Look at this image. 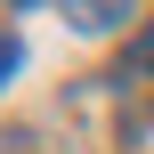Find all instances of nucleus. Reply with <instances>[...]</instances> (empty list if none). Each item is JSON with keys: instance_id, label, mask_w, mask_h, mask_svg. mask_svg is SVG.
Masks as SVG:
<instances>
[{"instance_id": "nucleus-1", "label": "nucleus", "mask_w": 154, "mask_h": 154, "mask_svg": "<svg viewBox=\"0 0 154 154\" xmlns=\"http://www.w3.org/2000/svg\"><path fill=\"white\" fill-rule=\"evenodd\" d=\"M65 16H73L81 32H106L114 16H130V0H65Z\"/></svg>"}, {"instance_id": "nucleus-3", "label": "nucleus", "mask_w": 154, "mask_h": 154, "mask_svg": "<svg viewBox=\"0 0 154 154\" xmlns=\"http://www.w3.org/2000/svg\"><path fill=\"white\" fill-rule=\"evenodd\" d=\"M16 57H24V49H16V41H0V81L16 73Z\"/></svg>"}, {"instance_id": "nucleus-2", "label": "nucleus", "mask_w": 154, "mask_h": 154, "mask_svg": "<svg viewBox=\"0 0 154 154\" xmlns=\"http://www.w3.org/2000/svg\"><path fill=\"white\" fill-rule=\"evenodd\" d=\"M130 65H138V73H154V24L138 32V41H130Z\"/></svg>"}]
</instances>
